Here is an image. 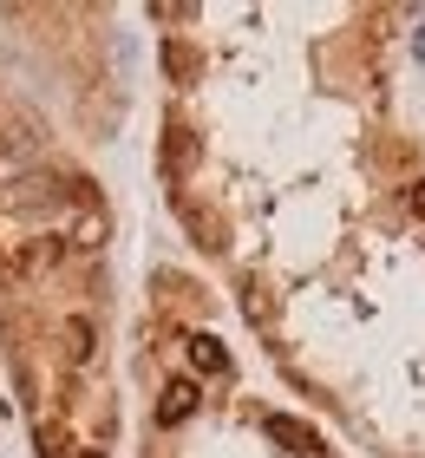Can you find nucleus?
Segmentation results:
<instances>
[{
  "label": "nucleus",
  "mask_w": 425,
  "mask_h": 458,
  "mask_svg": "<svg viewBox=\"0 0 425 458\" xmlns=\"http://www.w3.org/2000/svg\"><path fill=\"white\" fill-rule=\"evenodd\" d=\"M72 353H79V360H92V327H85V321H72Z\"/></svg>",
  "instance_id": "6"
},
{
  "label": "nucleus",
  "mask_w": 425,
  "mask_h": 458,
  "mask_svg": "<svg viewBox=\"0 0 425 458\" xmlns=\"http://www.w3.org/2000/svg\"><path fill=\"white\" fill-rule=\"evenodd\" d=\"M190 412H197V386H190V380H170L164 400H157V426H183Z\"/></svg>",
  "instance_id": "2"
},
{
  "label": "nucleus",
  "mask_w": 425,
  "mask_h": 458,
  "mask_svg": "<svg viewBox=\"0 0 425 458\" xmlns=\"http://www.w3.org/2000/svg\"><path fill=\"white\" fill-rule=\"evenodd\" d=\"M190 360H197L203 373H223V367H229V353H223L217 335H197V341H190Z\"/></svg>",
  "instance_id": "4"
},
{
  "label": "nucleus",
  "mask_w": 425,
  "mask_h": 458,
  "mask_svg": "<svg viewBox=\"0 0 425 458\" xmlns=\"http://www.w3.org/2000/svg\"><path fill=\"white\" fill-rule=\"evenodd\" d=\"M268 439H275V445H288V452H302V458L321 452V432L302 426V420H288V412H275V420H268Z\"/></svg>",
  "instance_id": "1"
},
{
  "label": "nucleus",
  "mask_w": 425,
  "mask_h": 458,
  "mask_svg": "<svg viewBox=\"0 0 425 458\" xmlns=\"http://www.w3.org/2000/svg\"><path fill=\"white\" fill-rule=\"evenodd\" d=\"M412 216H425V177L412 183Z\"/></svg>",
  "instance_id": "7"
},
{
  "label": "nucleus",
  "mask_w": 425,
  "mask_h": 458,
  "mask_svg": "<svg viewBox=\"0 0 425 458\" xmlns=\"http://www.w3.org/2000/svg\"><path fill=\"white\" fill-rule=\"evenodd\" d=\"M164 66H170V72H177V79H183V72H190V66H197V59H190V53H183V47H177V39H170V47H164Z\"/></svg>",
  "instance_id": "5"
},
{
  "label": "nucleus",
  "mask_w": 425,
  "mask_h": 458,
  "mask_svg": "<svg viewBox=\"0 0 425 458\" xmlns=\"http://www.w3.org/2000/svg\"><path fill=\"white\" fill-rule=\"evenodd\" d=\"M190 164H197V138H190L183 124H170L164 131V171L177 177V171H190Z\"/></svg>",
  "instance_id": "3"
}]
</instances>
